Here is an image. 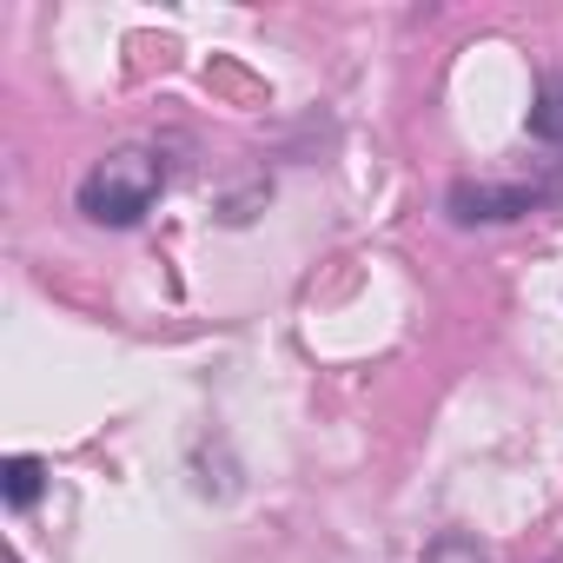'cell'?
I'll return each mask as SVG.
<instances>
[{"mask_svg":"<svg viewBox=\"0 0 563 563\" xmlns=\"http://www.w3.org/2000/svg\"><path fill=\"white\" fill-rule=\"evenodd\" d=\"M159 192H166V159H159L153 146H120V153H107V159L80 179V212H87L93 225L126 232V225H140V219L159 206Z\"/></svg>","mask_w":563,"mask_h":563,"instance_id":"cell-1","label":"cell"},{"mask_svg":"<svg viewBox=\"0 0 563 563\" xmlns=\"http://www.w3.org/2000/svg\"><path fill=\"white\" fill-rule=\"evenodd\" d=\"M563 192V179H550V186H477V179H457L451 186V219L457 225H504V219H523L537 199H556Z\"/></svg>","mask_w":563,"mask_h":563,"instance_id":"cell-2","label":"cell"},{"mask_svg":"<svg viewBox=\"0 0 563 563\" xmlns=\"http://www.w3.org/2000/svg\"><path fill=\"white\" fill-rule=\"evenodd\" d=\"M47 490V464L41 457H8L0 464V497H8V510H34Z\"/></svg>","mask_w":563,"mask_h":563,"instance_id":"cell-3","label":"cell"},{"mask_svg":"<svg viewBox=\"0 0 563 563\" xmlns=\"http://www.w3.org/2000/svg\"><path fill=\"white\" fill-rule=\"evenodd\" d=\"M530 133H537L543 146H563V74H550V80L537 87V100H530Z\"/></svg>","mask_w":563,"mask_h":563,"instance_id":"cell-4","label":"cell"},{"mask_svg":"<svg viewBox=\"0 0 563 563\" xmlns=\"http://www.w3.org/2000/svg\"><path fill=\"white\" fill-rule=\"evenodd\" d=\"M424 563H490V556H484V550H477L471 537H457V530H444V537H438V543L424 550Z\"/></svg>","mask_w":563,"mask_h":563,"instance_id":"cell-5","label":"cell"}]
</instances>
